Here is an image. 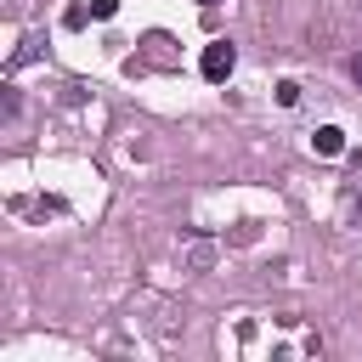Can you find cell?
I'll return each mask as SVG.
<instances>
[{
  "mask_svg": "<svg viewBox=\"0 0 362 362\" xmlns=\"http://www.w3.org/2000/svg\"><path fill=\"white\" fill-rule=\"evenodd\" d=\"M40 45H45V40H40V34H28V40H23L17 51H11V68H23V62H34V57H40Z\"/></svg>",
  "mask_w": 362,
  "mask_h": 362,
  "instance_id": "obj_5",
  "label": "cell"
},
{
  "mask_svg": "<svg viewBox=\"0 0 362 362\" xmlns=\"http://www.w3.org/2000/svg\"><path fill=\"white\" fill-rule=\"evenodd\" d=\"M198 68H204V79H209V85H226V79H232V68H238V45H232V40H209Z\"/></svg>",
  "mask_w": 362,
  "mask_h": 362,
  "instance_id": "obj_1",
  "label": "cell"
},
{
  "mask_svg": "<svg viewBox=\"0 0 362 362\" xmlns=\"http://www.w3.org/2000/svg\"><path fill=\"white\" fill-rule=\"evenodd\" d=\"M345 221H351V226H362V181H351V187H345Z\"/></svg>",
  "mask_w": 362,
  "mask_h": 362,
  "instance_id": "obj_4",
  "label": "cell"
},
{
  "mask_svg": "<svg viewBox=\"0 0 362 362\" xmlns=\"http://www.w3.org/2000/svg\"><path fill=\"white\" fill-rule=\"evenodd\" d=\"M113 11H119V0H96L90 6V17H113Z\"/></svg>",
  "mask_w": 362,
  "mask_h": 362,
  "instance_id": "obj_7",
  "label": "cell"
},
{
  "mask_svg": "<svg viewBox=\"0 0 362 362\" xmlns=\"http://www.w3.org/2000/svg\"><path fill=\"white\" fill-rule=\"evenodd\" d=\"M277 102H283V107H294V102H300V85H294V79H283V85H277Z\"/></svg>",
  "mask_w": 362,
  "mask_h": 362,
  "instance_id": "obj_6",
  "label": "cell"
},
{
  "mask_svg": "<svg viewBox=\"0 0 362 362\" xmlns=\"http://www.w3.org/2000/svg\"><path fill=\"white\" fill-rule=\"evenodd\" d=\"M209 260H215V243H209V238H192V243H187V266H192V272H204Z\"/></svg>",
  "mask_w": 362,
  "mask_h": 362,
  "instance_id": "obj_3",
  "label": "cell"
},
{
  "mask_svg": "<svg viewBox=\"0 0 362 362\" xmlns=\"http://www.w3.org/2000/svg\"><path fill=\"white\" fill-rule=\"evenodd\" d=\"M198 6H215V0H198Z\"/></svg>",
  "mask_w": 362,
  "mask_h": 362,
  "instance_id": "obj_9",
  "label": "cell"
},
{
  "mask_svg": "<svg viewBox=\"0 0 362 362\" xmlns=\"http://www.w3.org/2000/svg\"><path fill=\"white\" fill-rule=\"evenodd\" d=\"M311 147H317L322 158H339V153H345V130H339V124H322V130L311 136Z\"/></svg>",
  "mask_w": 362,
  "mask_h": 362,
  "instance_id": "obj_2",
  "label": "cell"
},
{
  "mask_svg": "<svg viewBox=\"0 0 362 362\" xmlns=\"http://www.w3.org/2000/svg\"><path fill=\"white\" fill-rule=\"evenodd\" d=\"M351 79H356V85H362V51H356V57H351Z\"/></svg>",
  "mask_w": 362,
  "mask_h": 362,
  "instance_id": "obj_8",
  "label": "cell"
}]
</instances>
